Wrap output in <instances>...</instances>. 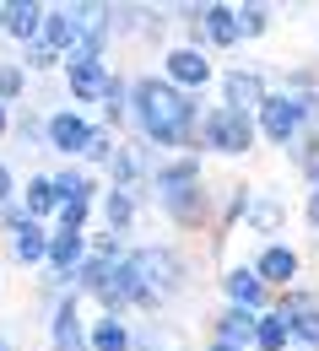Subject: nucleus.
<instances>
[{"instance_id": "nucleus-28", "label": "nucleus", "mask_w": 319, "mask_h": 351, "mask_svg": "<svg viewBox=\"0 0 319 351\" xmlns=\"http://www.w3.org/2000/svg\"><path fill=\"white\" fill-rule=\"evenodd\" d=\"M27 97H33V76H27V65L11 54V60H0V103L5 108H27Z\"/></svg>"}, {"instance_id": "nucleus-20", "label": "nucleus", "mask_w": 319, "mask_h": 351, "mask_svg": "<svg viewBox=\"0 0 319 351\" xmlns=\"http://www.w3.org/2000/svg\"><path fill=\"white\" fill-rule=\"evenodd\" d=\"M54 189H60V206H97L108 184L97 173H87L82 162H60L54 168Z\"/></svg>"}, {"instance_id": "nucleus-31", "label": "nucleus", "mask_w": 319, "mask_h": 351, "mask_svg": "<svg viewBox=\"0 0 319 351\" xmlns=\"http://www.w3.org/2000/svg\"><path fill=\"white\" fill-rule=\"evenodd\" d=\"M119 141H125V135H114V130H103V125H97V130H92V141H87V157H82V168L103 178V173H108V162L119 157Z\"/></svg>"}, {"instance_id": "nucleus-8", "label": "nucleus", "mask_w": 319, "mask_h": 351, "mask_svg": "<svg viewBox=\"0 0 319 351\" xmlns=\"http://www.w3.org/2000/svg\"><path fill=\"white\" fill-rule=\"evenodd\" d=\"M271 92H276V76L265 65H255V60H233V65H222V76H217V103L244 108V114H260V103Z\"/></svg>"}, {"instance_id": "nucleus-3", "label": "nucleus", "mask_w": 319, "mask_h": 351, "mask_svg": "<svg viewBox=\"0 0 319 351\" xmlns=\"http://www.w3.org/2000/svg\"><path fill=\"white\" fill-rule=\"evenodd\" d=\"M130 265L141 270V281H146L157 313H168L179 298H189V292H195V276H200L195 254L184 249L179 238H141L136 249H130Z\"/></svg>"}, {"instance_id": "nucleus-4", "label": "nucleus", "mask_w": 319, "mask_h": 351, "mask_svg": "<svg viewBox=\"0 0 319 351\" xmlns=\"http://www.w3.org/2000/svg\"><path fill=\"white\" fill-rule=\"evenodd\" d=\"M255 125H260V141H265V146L292 152L309 130H319V92H281L276 87L271 97L260 103Z\"/></svg>"}, {"instance_id": "nucleus-23", "label": "nucleus", "mask_w": 319, "mask_h": 351, "mask_svg": "<svg viewBox=\"0 0 319 351\" xmlns=\"http://www.w3.org/2000/svg\"><path fill=\"white\" fill-rule=\"evenodd\" d=\"M22 206H27V217L33 221H49L60 217V189H54V168H38V173L22 178Z\"/></svg>"}, {"instance_id": "nucleus-29", "label": "nucleus", "mask_w": 319, "mask_h": 351, "mask_svg": "<svg viewBox=\"0 0 319 351\" xmlns=\"http://www.w3.org/2000/svg\"><path fill=\"white\" fill-rule=\"evenodd\" d=\"M255 351H292V324L276 308H265L260 324H255Z\"/></svg>"}, {"instance_id": "nucleus-35", "label": "nucleus", "mask_w": 319, "mask_h": 351, "mask_svg": "<svg viewBox=\"0 0 319 351\" xmlns=\"http://www.w3.org/2000/svg\"><path fill=\"white\" fill-rule=\"evenodd\" d=\"M92 221H97V206H60L54 227L60 232H92Z\"/></svg>"}, {"instance_id": "nucleus-37", "label": "nucleus", "mask_w": 319, "mask_h": 351, "mask_svg": "<svg viewBox=\"0 0 319 351\" xmlns=\"http://www.w3.org/2000/svg\"><path fill=\"white\" fill-rule=\"evenodd\" d=\"M303 221H309V232L319 238V189H309V195H303Z\"/></svg>"}, {"instance_id": "nucleus-40", "label": "nucleus", "mask_w": 319, "mask_h": 351, "mask_svg": "<svg viewBox=\"0 0 319 351\" xmlns=\"http://www.w3.org/2000/svg\"><path fill=\"white\" fill-rule=\"evenodd\" d=\"M200 351H238V346H228V341H206Z\"/></svg>"}, {"instance_id": "nucleus-36", "label": "nucleus", "mask_w": 319, "mask_h": 351, "mask_svg": "<svg viewBox=\"0 0 319 351\" xmlns=\"http://www.w3.org/2000/svg\"><path fill=\"white\" fill-rule=\"evenodd\" d=\"M16 200H22V173L0 157V211H5V206H16Z\"/></svg>"}, {"instance_id": "nucleus-19", "label": "nucleus", "mask_w": 319, "mask_h": 351, "mask_svg": "<svg viewBox=\"0 0 319 351\" xmlns=\"http://www.w3.org/2000/svg\"><path fill=\"white\" fill-rule=\"evenodd\" d=\"M255 324H260V313L222 303L206 319V341H228V346H238V351H255Z\"/></svg>"}, {"instance_id": "nucleus-16", "label": "nucleus", "mask_w": 319, "mask_h": 351, "mask_svg": "<svg viewBox=\"0 0 319 351\" xmlns=\"http://www.w3.org/2000/svg\"><path fill=\"white\" fill-rule=\"evenodd\" d=\"M5 243V260L16 265V270H33V276H44L49 270V243H54V227L49 221H22L11 238H0Z\"/></svg>"}, {"instance_id": "nucleus-13", "label": "nucleus", "mask_w": 319, "mask_h": 351, "mask_svg": "<svg viewBox=\"0 0 319 351\" xmlns=\"http://www.w3.org/2000/svg\"><path fill=\"white\" fill-rule=\"evenodd\" d=\"M44 22H49L44 0H0V38L5 44H16V49L44 44Z\"/></svg>"}, {"instance_id": "nucleus-14", "label": "nucleus", "mask_w": 319, "mask_h": 351, "mask_svg": "<svg viewBox=\"0 0 319 351\" xmlns=\"http://www.w3.org/2000/svg\"><path fill=\"white\" fill-rule=\"evenodd\" d=\"M87 22H92V0H65V5H49V22H44V44L60 49L65 60L82 49L87 38Z\"/></svg>"}, {"instance_id": "nucleus-12", "label": "nucleus", "mask_w": 319, "mask_h": 351, "mask_svg": "<svg viewBox=\"0 0 319 351\" xmlns=\"http://www.w3.org/2000/svg\"><path fill=\"white\" fill-rule=\"evenodd\" d=\"M217 292H222V303L228 308H249V313H265V308L276 303V292L260 281V270L249 260H233L217 270Z\"/></svg>"}, {"instance_id": "nucleus-26", "label": "nucleus", "mask_w": 319, "mask_h": 351, "mask_svg": "<svg viewBox=\"0 0 319 351\" xmlns=\"http://www.w3.org/2000/svg\"><path fill=\"white\" fill-rule=\"evenodd\" d=\"M97 125L114 130V135H130V71L114 76V87H108L103 108H97Z\"/></svg>"}, {"instance_id": "nucleus-33", "label": "nucleus", "mask_w": 319, "mask_h": 351, "mask_svg": "<svg viewBox=\"0 0 319 351\" xmlns=\"http://www.w3.org/2000/svg\"><path fill=\"white\" fill-rule=\"evenodd\" d=\"M16 141L27 146V152H44V135H49V108H38V103H27L22 114H16Z\"/></svg>"}, {"instance_id": "nucleus-15", "label": "nucleus", "mask_w": 319, "mask_h": 351, "mask_svg": "<svg viewBox=\"0 0 319 351\" xmlns=\"http://www.w3.org/2000/svg\"><path fill=\"white\" fill-rule=\"evenodd\" d=\"M249 265L260 270V281H265L271 292H287V287H298V281H303V254H298L287 238H276V243H260V249L249 254Z\"/></svg>"}, {"instance_id": "nucleus-38", "label": "nucleus", "mask_w": 319, "mask_h": 351, "mask_svg": "<svg viewBox=\"0 0 319 351\" xmlns=\"http://www.w3.org/2000/svg\"><path fill=\"white\" fill-rule=\"evenodd\" d=\"M11 130H16V108L0 103V141H11Z\"/></svg>"}, {"instance_id": "nucleus-42", "label": "nucleus", "mask_w": 319, "mask_h": 351, "mask_svg": "<svg viewBox=\"0 0 319 351\" xmlns=\"http://www.w3.org/2000/svg\"><path fill=\"white\" fill-rule=\"evenodd\" d=\"M314 135H319V130H314Z\"/></svg>"}, {"instance_id": "nucleus-9", "label": "nucleus", "mask_w": 319, "mask_h": 351, "mask_svg": "<svg viewBox=\"0 0 319 351\" xmlns=\"http://www.w3.org/2000/svg\"><path fill=\"white\" fill-rule=\"evenodd\" d=\"M92 130H97V114H82V108L60 103V108H49L44 152H49V157H60V162H82V157H87Z\"/></svg>"}, {"instance_id": "nucleus-34", "label": "nucleus", "mask_w": 319, "mask_h": 351, "mask_svg": "<svg viewBox=\"0 0 319 351\" xmlns=\"http://www.w3.org/2000/svg\"><path fill=\"white\" fill-rule=\"evenodd\" d=\"M276 87L281 92H319V65H287L276 76Z\"/></svg>"}, {"instance_id": "nucleus-22", "label": "nucleus", "mask_w": 319, "mask_h": 351, "mask_svg": "<svg viewBox=\"0 0 319 351\" xmlns=\"http://www.w3.org/2000/svg\"><path fill=\"white\" fill-rule=\"evenodd\" d=\"M92 254V232H60L54 227V243H49V276H60V281H71Z\"/></svg>"}, {"instance_id": "nucleus-41", "label": "nucleus", "mask_w": 319, "mask_h": 351, "mask_svg": "<svg viewBox=\"0 0 319 351\" xmlns=\"http://www.w3.org/2000/svg\"><path fill=\"white\" fill-rule=\"evenodd\" d=\"M0 351H16V346H11V341H5V335H0Z\"/></svg>"}, {"instance_id": "nucleus-17", "label": "nucleus", "mask_w": 319, "mask_h": 351, "mask_svg": "<svg viewBox=\"0 0 319 351\" xmlns=\"http://www.w3.org/2000/svg\"><path fill=\"white\" fill-rule=\"evenodd\" d=\"M200 44L211 49V54L244 49V38H238V5H228V0H206V11H200Z\"/></svg>"}, {"instance_id": "nucleus-1", "label": "nucleus", "mask_w": 319, "mask_h": 351, "mask_svg": "<svg viewBox=\"0 0 319 351\" xmlns=\"http://www.w3.org/2000/svg\"><path fill=\"white\" fill-rule=\"evenodd\" d=\"M211 103L168 87L157 71H130V135L146 141L157 157L200 152V119Z\"/></svg>"}, {"instance_id": "nucleus-7", "label": "nucleus", "mask_w": 319, "mask_h": 351, "mask_svg": "<svg viewBox=\"0 0 319 351\" xmlns=\"http://www.w3.org/2000/svg\"><path fill=\"white\" fill-rule=\"evenodd\" d=\"M114 76H119V65H114V60L71 54V60H65V71H60L65 103H71V108H82V114H97V108H103V97H108V87H114Z\"/></svg>"}, {"instance_id": "nucleus-21", "label": "nucleus", "mask_w": 319, "mask_h": 351, "mask_svg": "<svg viewBox=\"0 0 319 351\" xmlns=\"http://www.w3.org/2000/svg\"><path fill=\"white\" fill-rule=\"evenodd\" d=\"M130 351H195V341L179 319H136V346Z\"/></svg>"}, {"instance_id": "nucleus-5", "label": "nucleus", "mask_w": 319, "mask_h": 351, "mask_svg": "<svg viewBox=\"0 0 319 351\" xmlns=\"http://www.w3.org/2000/svg\"><path fill=\"white\" fill-rule=\"evenodd\" d=\"M260 146V125L255 114L244 108H228V103H211L206 119H200V157H222V162H238Z\"/></svg>"}, {"instance_id": "nucleus-24", "label": "nucleus", "mask_w": 319, "mask_h": 351, "mask_svg": "<svg viewBox=\"0 0 319 351\" xmlns=\"http://www.w3.org/2000/svg\"><path fill=\"white\" fill-rule=\"evenodd\" d=\"M136 346V319L119 313H92L87 324V351H130Z\"/></svg>"}, {"instance_id": "nucleus-32", "label": "nucleus", "mask_w": 319, "mask_h": 351, "mask_svg": "<svg viewBox=\"0 0 319 351\" xmlns=\"http://www.w3.org/2000/svg\"><path fill=\"white\" fill-rule=\"evenodd\" d=\"M271 27H276V11H271V5H260V0L238 5V38H244V44H260Z\"/></svg>"}, {"instance_id": "nucleus-30", "label": "nucleus", "mask_w": 319, "mask_h": 351, "mask_svg": "<svg viewBox=\"0 0 319 351\" xmlns=\"http://www.w3.org/2000/svg\"><path fill=\"white\" fill-rule=\"evenodd\" d=\"M16 60H22V65H27V76H33V82H49V76H54V82H60V71H65V54H60V49H49V44H33V49H16Z\"/></svg>"}, {"instance_id": "nucleus-6", "label": "nucleus", "mask_w": 319, "mask_h": 351, "mask_svg": "<svg viewBox=\"0 0 319 351\" xmlns=\"http://www.w3.org/2000/svg\"><path fill=\"white\" fill-rule=\"evenodd\" d=\"M157 76H163L168 87L189 92V97H206V92L217 87L222 65H217V54H211V49H195V44H163V54H157Z\"/></svg>"}, {"instance_id": "nucleus-18", "label": "nucleus", "mask_w": 319, "mask_h": 351, "mask_svg": "<svg viewBox=\"0 0 319 351\" xmlns=\"http://www.w3.org/2000/svg\"><path fill=\"white\" fill-rule=\"evenodd\" d=\"M146 206H152V200H146V195H136V189H103V200H97V221H103V232L130 238Z\"/></svg>"}, {"instance_id": "nucleus-10", "label": "nucleus", "mask_w": 319, "mask_h": 351, "mask_svg": "<svg viewBox=\"0 0 319 351\" xmlns=\"http://www.w3.org/2000/svg\"><path fill=\"white\" fill-rule=\"evenodd\" d=\"M271 308L292 324V351H319V287L298 281V287L276 292Z\"/></svg>"}, {"instance_id": "nucleus-2", "label": "nucleus", "mask_w": 319, "mask_h": 351, "mask_svg": "<svg viewBox=\"0 0 319 351\" xmlns=\"http://www.w3.org/2000/svg\"><path fill=\"white\" fill-rule=\"evenodd\" d=\"M146 200L163 211V221L174 232H217V189L206 184V157L189 152V157H163L152 168L146 184Z\"/></svg>"}, {"instance_id": "nucleus-11", "label": "nucleus", "mask_w": 319, "mask_h": 351, "mask_svg": "<svg viewBox=\"0 0 319 351\" xmlns=\"http://www.w3.org/2000/svg\"><path fill=\"white\" fill-rule=\"evenodd\" d=\"M87 298L65 292L60 303L44 308V335H49V351H87Z\"/></svg>"}, {"instance_id": "nucleus-25", "label": "nucleus", "mask_w": 319, "mask_h": 351, "mask_svg": "<svg viewBox=\"0 0 319 351\" xmlns=\"http://www.w3.org/2000/svg\"><path fill=\"white\" fill-rule=\"evenodd\" d=\"M281 227H287V200H276V195H265V189H255L249 217H244V232H260V243H276Z\"/></svg>"}, {"instance_id": "nucleus-27", "label": "nucleus", "mask_w": 319, "mask_h": 351, "mask_svg": "<svg viewBox=\"0 0 319 351\" xmlns=\"http://www.w3.org/2000/svg\"><path fill=\"white\" fill-rule=\"evenodd\" d=\"M249 200H255V184H228V189H222V200H217V232H211V243H222L233 227L249 217Z\"/></svg>"}, {"instance_id": "nucleus-39", "label": "nucleus", "mask_w": 319, "mask_h": 351, "mask_svg": "<svg viewBox=\"0 0 319 351\" xmlns=\"http://www.w3.org/2000/svg\"><path fill=\"white\" fill-rule=\"evenodd\" d=\"M298 173H303V184H309V189H319V157H309Z\"/></svg>"}]
</instances>
